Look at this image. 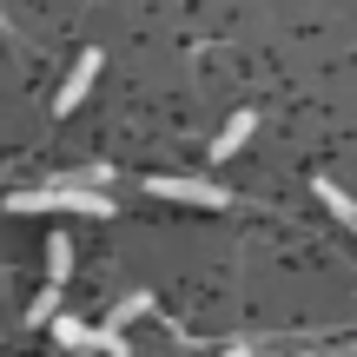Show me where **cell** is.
<instances>
[{"label": "cell", "mask_w": 357, "mask_h": 357, "mask_svg": "<svg viewBox=\"0 0 357 357\" xmlns=\"http://www.w3.org/2000/svg\"><path fill=\"white\" fill-rule=\"evenodd\" d=\"M7 212H79V218H113L119 205L106 192H86V185H33V192H13Z\"/></svg>", "instance_id": "obj_1"}, {"label": "cell", "mask_w": 357, "mask_h": 357, "mask_svg": "<svg viewBox=\"0 0 357 357\" xmlns=\"http://www.w3.org/2000/svg\"><path fill=\"white\" fill-rule=\"evenodd\" d=\"M146 192H153V199H172V205H205V212H225V205H231L225 185L192 178V172H153V178H146Z\"/></svg>", "instance_id": "obj_2"}, {"label": "cell", "mask_w": 357, "mask_h": 357, "mask_svg": "<svg viewBox=\"0 0 357 357\" xmlns=\"http://www.w3.org/2000/svg\"><path fill=\"white\" fill-rule=\"evenodd\" d=\"M93 79H100V47H86V53H79V60H73V73H66V86H60V100H53V113H73V106L79 100H86V93H93Z\"/></svg>", "instance_id": "obj_3"}, {"label": "cell", "mask_w": 357, "mask_h": 357, "mask_svg": "<svg viewBox=\"0 0 357 357\" xmlns=\"http://www.w3.org/2000/svg\"><path fill=\"white\" fill-rule=\"evenodd\" d=\"M252 126H258V113H231V119H225V132L212 139V153H205V159H212V166H225V159L238 153L245 139H252Z\"/></svg>", "instance_id": "obj_4"}, {"label": "cell", "mask_w": 357, "mask_h": 357, "mask_svg": "<svg viewBox=\"0 0 357 357\" xmlns=\"http://www.w3.org/2000/svg\"><path fill=\"white\" fill-rule=\"evenodd\" d=\"M53 337H60L66 351H100V331H93V324H79V318H66V311L53 318Z\"/></svg>", "instance_id": "obj_5"}, {"label": "cell", "mask_w": 357, "mask_h": 357, "mask_svg": "<svg viewBox=\"0 0 357 357\" xmlns=\"http://www.w3.org/2000/svg\"><path fill=\"white\" fill-rule=\"evenodd\" d=\"M66 271H73V238L53 231V238H47V284H60V291H66Z\"/></svg>", "instance_id": "obj_6"}, {"label": "cell", "mask_w": 357, "mask_h": 357, "mask_svg": "<svg viewBox=\"0 0 357 357\" xmlns=\"http://www.w3.org/2000/svg\"><path fill=\"white\" fill-rule=\"evenodd\" d=\"M146 311H153V291L119 298V305H113V318H106V331H119V337H126V324H132V318H146Z\"/></svg>", "instance_id": "obj_7"}, {"label": "cell", "mask_w": 357, "mask_h": 357, "mask_svg": "<svg viewBox=\"0 0 357 357\" xmlns=\"http://www.w3.org/2000/svg\"><path fill=\"white\" fill-rule=\"evenodd\" d=\"M26 318H33V324H53V318H60V284H40V298H33Z\"/></svg>", "instance_id": "obj_8"}, {"label": "cell", "mask_w": 357, "mask_h": 357, "mask_svg": "<svg viewBox=\"0 0 357 357\" xmlns=\"http://www.w3.org/2000/svg\"><path fill=\"white\" fill-rule=\"evenodd\" d=\"M100 351H106V357H126V337H119V331H106V324H100Z\"/></svg>", "instance_id": "obj_9"}, {"label": "cell", "mask_w": 357, "mask_h": 357, "mask_svg": "<svg viewBox=\"0 0 357 357\" xmlns=\"http://www.w3.org/2000/svg\"><path fill=\"white\" fill-rule=\"evenodd\" d=\"M218 357H252V351H245V344H231V351H218Z\"/></svg>", "instance_id": "obj_10"}, {"label": "cell", "mask_w": 357, "mask_h": 357, "mask_svg": "<svg viewBox=\"0 0 357 357\" xmlns=\"http://www.w3.org/2000/svg\"><path fill=\"white\" fill-rule=\"evenodd\" d=\"M351 231H357V218H351Z\"/></svg>", "instance_id": "obj_11"}]
</instances>
